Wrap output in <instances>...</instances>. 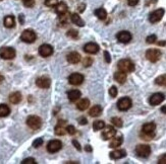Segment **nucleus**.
Wrapping results in <instances>:
<instances>
[{
    "mask_svg": "<svg viewBox=\"0 0 166 164\" xmlns=\"http://www.w3.org/2000/svg\"><path fill=\"white\" fill-rule=\"evenodd\" d=\"M117 67L120 71L125 72V73H129L135 71V64L132 60L129 59H122L120 60L118 64H117Z\"/></svg>",
    "mask_w": 166,
    "mask_h": 164,
    "instance_id": "1",
    "label": "nucleus"
},
{
    "mask_svg": "<svg viewBox=\"0 0 166 164\" xmlns=\"http://www.w3.org/2000/svg\"><path fill=\"white\" fill-rule=\"evenodd\" d=\"M15 55H17V52H15L14 49L11 47H2L0 49V57L4 60L13 59Z\"/></svg>",
    "mask_w": 166,
    "mask_h": 164,
    "instance_id": "2",
    "label": "nucleus"
},
{
    "mask_svg": "<svg viewBox=\"0 0 166 164\" xmlns=\"http://www.w3.org/2000/svg\"><path fill=\"white\" fill-rule=\"evenodd\" d=\"M36 39H37V35H36V32L33 30H25L22 32L21 40L27 44L34 43Z\"/></svg>",
    "mask_w": 166,
    "mask_h": 164,
    "instance_id": "3",
    "label": "nucleus"
},
{
    "mask_svg": "<svg viewBox=\"0 0 166 164\" xmlns=\"http://www.w3.org/2000/svg\"><path fill=\"white\" fill-rule=\"evenodd\" d=\"M27 125L32 130H39L42 126V120L38 116H30L27 118Z\"/></svg>",
    "mask_w": 166,
    "mask_h": 164,
    "instance_id": "4",
    "label": "nucleus"
},
{
    "mask_svg": "<svg viewBox=\"0 0 166 164\" xmlns=\"http://www.w3.org/2000/svg\"><path fill=\"white\" fill-rule=\"evenodd\" d=\"M161 52L158 49H149V50L146 52V59L149 60L150 62L155 63L157 61H159L161 58Z\"/></svg>",
    "mask_w": 166,
    "mask_h": 164,
    "instance_id": "5",
    "label": "nucleus"
},
{
    "mask_svg": "<svg viewBox=\"0 0 166 164\" xmlns=\"http://www.w3.org/2000/svg\"><path fill=\"white\" fill-rule=\"evenodd\" d=\"M136 153L141 158H148L151 154V148H150L149 145H137L136 147Z\"/></svg>",
    "mask_w": 166,
    "mask_h": 164,
    "instance_id": "6",
    "label": "nucleus"
},
{
    "mask_svg": "<svg viewBox=\"0 0 166 164\" xmlns=\"http://www.w3.org/2000/svg\"><path fill=\"white\" fill-rule=\"evenodd\" d=\"M132 102L129 97H122L117 101V108L121 112H125V110L129 109L132 108Z\"/></svg>",
    "mask_w": 166,
    "mask_h": 164,
    "instance_id": "7",
    "label": "nucleus"
},
{
    "mask_svg": "<svg viewBox=\"0 0 166 164\" xmlns=\"http://www.w3.org/2000/svg\"><path fill=\"white\" fill-rule=\"evenodd\" d=\"M164 13H165V10L163 9V8H159V9L154 10L152 13L150 14V16H149L150 22L156 23L158 22H160V20L162 19V17H163Z\"/></svg>",
    "mask_w": 166,
    "mask_h": 164,
    "instance_id": "8",
    "label": "nucleus"
},
{
    "mask_svg": "<svg viewBox=\"0 0 166 164\" xmlns=\"http://www.w3.org/2000/svg\"><path fill=\"white\" fill-rule=\"evenodd\" d=\"M62 148V143L59 140H52L48 143L47 145V151L50 153H56Z\"/></svg>",
    "mask_w": 166,
    "mask_h": 164,
    "instance_id": "9",
    "label": "nucleus"
},
{
    "mask_svg": "<svg viewBox=\"0 0 166 164\" xmlns=\"http://www.w3.org/2000/svg\"><path fill=\"white\" fill-rule=\"evenodd\" d=\"M84 79H85L84 75L80 74V73H72V74H70V77H68V82H70L71 85L78 86L83 83Z\"/></svg>",
    "mask_w": 166,
    "mask_h": 164,
    "instance_id": "10",
    "label": "nucleus"
},
{
    "mask_svg": "<svg viewBox=\"0 0 166 164\" xmlns=\"http://www.w3.org/2000/svg\"><path fill=\"white\" fill-rule=\"evenodd\" d=\"M132 34L127 31H121L116 35V39L122 44H127L132 41Z\"/></svg>",
    "mask_w": 166,
    "mask_h": 164,
    "instance_id": "11",
    "label": "nucleus"
},
{
    "mask_svg": "<svg viewBox=\"0 0 166 164\" xmlns=\"http://www.w3.org/2000/svg\"><path fill=\"white\" fill-rule=\"evenodd\" d=\"M115 135H116V130L111 126H107V127H105V129L103 130L102 139L105 141L110 140V139L114 137Z\"/></svg>",
    "mask_w": 166,
    "mask_h": 164,
    "instance_id": "12",
    "label": "nucleus"
},
{
    "mask_svg": "<svg viewBox=\"0 0 166 164\" xmlns=\"http://www.w3.org/2000/svg\"><path fill=\"white\" fill-rule=\"evenodd\" d=\"M39 54L42 57H44V58L49 57L53 54V47L48 44H44V45H42V46H40V48H39Z\"/></svg>",
    "mask_w": 166,
    "mask_h": 164,
    "instance_id": "13",
    "label": "nucleus"
},
{
    "mask_svg": "<svg viewBox=\"0 0 166 164\" xmlns=\"http://www.w3.org/2000/svg\"><path fill=\"white\" fill-rule=\"evenodd\" d=\"M155 130L156 125L154 123H147L142 127V133L146 135H151V136H155Z\"/></svg>",
    "mask_w": 166,
    "mask_h": 164,
    "instance_id": "14",
    "label": "nucleus"
},
{
    "mask_svg": "<svg viewBox=\"0 0 166 164\" xmlns=\"http://www.w3.org/2000/svg\"><path fill=\"white\" fill-rule=\"evenodd\" d=\"M36 84H37L38 87L40 88H49L50 85H51V80L50 78H48L46 76H42V77H39V78L36 80Z\"/></svg>",
    "mask_w": 166,
    "mask_h": 164,
    "instance_id": "15",
    "label": "nucleus"
},
{
    "mask_svg": "<svg viewBox=\"0 0 166 164\" xmlns=\"http://www.w3.org/2000/svg\"><path fill=\"white\" fill-rule=\"evenodd\" d=\"M164 99H165L164 94L158 92V93H154L153 95H151V97H150V99H149V102L151 105H158Z\"/></svg>",
    "mask_w": 166,
    "mask_h": 164,
    "instance_id": "16",
    "label": "nucleus"
},
{
    "mask_svg": "<svg viewBox=\"0 0 166 164\" xmlns=\"http://www.w3.org/2000/svg\"><path fill=\"white\" fill-rule=\"evenodd\" d=\"M100 48L97 44L95 43H88L87 45H85L84 46V51L88 53V54H97V53L99 52Z\"/></svg>",
    "mask_w": 166,
    "mask_h": 164,
    "instance_id": "17",
    "label": "nucleus"
},
{
    "mask_svg": "<svg viewBox=\"0 0 166 164\" xmlns=\"http://www.w3.org/2000/svg\"><path fill=\"white\" fill-rule=\"evenodd\" d=\"M66 60L70 64H78L80 61V55L78 52H71L66 56Z\"/></svg>",
    "mask_w": 166,
    "mask_h": 164,
    "instance_id": "18",
    "label": "nucleus"
},
{
    "mask_svg": "<svg viewBox=\"0 0 166 164\" xmlns=\"http://www.w3.org/2000/svg\"><path fill=\"white\" fill-rule=\"evenodd\" d=\"M64 124H65V122H64V121H59L58 125L55 127L54 132H55L56 135H57V136H63V135H65L66 128H64V127H63Z\"/></svg>",
    "mask_w": 166,
    "mask_h": 164,
    "instance_id": "19",
    "label": "nucleus"
},
{
    "mask_svg": "<svg viewBox=\"0 0 166 164\" xmlns=\"http://www.w3.org/2000/svg\"><path fill=\"white\" fill-rule=\"evenodd\" d=\"M110 158L111 159H114V160H117V159H121L127 156V152H125V150L123 149H120V150H115L113 151V152L110 153Z\"/></svg>",
    "mask_w": 166,
    "mask_h": 164,
    "instance_id": "20",
    "label": "nucleus"
},
{
    "mask_svg": "<svg viewBox=\"0 0 166 164\" xmlns=\"http://www.w3.org/2000/svg\"><path fill=\"white\" fill-rule=\"evenodd\" d=\"M80 94L82 93H80V90L72 89V90H70V91L67 92V96H68V99L74 102V101H76L80 97Z\"/></svg>",
    "mask_w": 166,
    "mask_h": 164,
    "instance_id": "21",
    "label": "nucleus"
},
{
    "mask_svg": "<svg viewBox=\"0 0 166 164\" xmlns=\"http://www.w3.org/2000/svg\"><path fill=\"white\" fill-rule=\"evenodd\" d=\"M114 79L115 81L118 82L119 84H123L125 81H127V73L122 72V71H117L114 73Z\"/></svg>",
    "mask_w": 166,
    "mask_h": 164,
    "instance_id": "22",
    "label": "nucleus"
},
{
    "mask_svg": "<svg viewBox=\"0 0 166 164\" xmlns=\"http://www.w3.org/2000/svg\"><path fill=\"white\" fill-rule=\"evenodd\" d=\"M102 110H103L102 106L97 104V105H94L90 110H89V114H90L92 118H97L102 113Z\"/></svg>",
    "mask_w": 166,
    "mask_h": 164,
    "instance_id": "23",
    "label": "nucleus"
},
{
    "mask_svg": "<svg viewBox=\"0 0 166 164\" xmlns=\"http://www.w3.org/2000/svg\"><path fill=\"white\" fill-rule=\"evenodd\" d=\"M55 12L59 15L65 14L67 12V5L65 2H60L55 6Z\"/></svg>",
    "mask_w": 166,
    "mask_h": 164,
    "instance_id": "24",
    "label": "nucleus"
},
{
    "mask_svg": "<svg viewBox=\"0 0 166 164\" xmlns=\"http://www.w3.org/2000/svg\"><path fill=\"white\" fill-rule=\"evenodd\" d=\"M9 101L13 104H18L22 101V93L18 91H15L9 95Z\"/></svg>",
    "mask_w": 166,
    "mask_h": 164,
    "instance_id": "25",
    "label": "nucleus"
},
{
    "mask_svg": "<svg viewBox=\"0 0 166 164\" xmlns=\"http://www.w3.org/2000/svg\"><path fill=\"white\" fill-rule=\"evenodd\" d=\"M3 23H4V27L7 28H11L14 27L15 26V19L13 15H7L4 17V20H3Z\"/></svg>",
    "mask_w": 166,
    "mask_h": 164,
    "instance_id": "26",
    "label": "nucleus"
},
{
    "mask_svg": "<svg viewBox=\"0 0 166 164\" xmlns=\"http://www.w3.org/2000/svg\"><path fill=\"white\" fill-rule=\"evenodd\" d=\"M89 105H90V100L88 98H83L76 104V109L80 110H86L89 108Z\"/></svg>",
    "mask_w": 166,
    "mask_h": 164,
    "instance_id": "27",
    "label": "nucleus"
},
{
    "mask_svg": "<svg viewBox=\"0 0 166 164\" xmlns=\"http://www.w3.org/2000/svg\"><path fill=\"white\" fill-rule=\"evenodd\" d=\"M70 18H71V22H74L75 24H76L78 27H83L85 26V22L82 19V17L78 14V13H74V14H71L70 16Z\"/></svg>",
    "mask_w": 166,
    "mask_h": 164,
    "instance_id": "28",
    "label": "nucleus"
},
{
    "mask_svg": "<svg viewBox=\"0 0 166 164\" xmlns=\"http://www.w3.org/2000/svg\"><path fill=\"white\" fill-rule=\"evenodd\" d=\"M95 15L101 20H104L105 18L107 17V11L104 9V8H98V9L95 10Z\"/></svg>",
    "mask_w": 166,
    "mask_h": 164,
    "instance_id": "29",
    "label": "nucleus"
},
{
    "mask_svg": "<svg viewBox=\"0 0 166 164\" xmlns=\"http://www.w3.org/2000/svg\"><path fill=\"white\" fill-rule=\"evenodd\" d=\"M122 142H123L122 137H116L110 142L109 147H110V148H117V147H119L121 144H122Z\"/></svg>",
    "mask_w": 166,
    "mask_h": 164,
    "instance_id": "30",
    "label": "nucleus"
},
{
    "mask_svg": "<svg viewBox=\"0 0 166 164\" xmlns=\"http://www.w3.org/2000/svg\"><path fill=\"white\" fill-rule=\"evenodd\" d=\"M10 113V109L6 104H0V118L7 117Z\"/></svg>",
    "mask_w": 166,
    "mask_h": 164,
    "instance_id": "31",
    "label": "nucleus"
},
{
    "mask_svg": "<svg viewBox=\"0 0 166 164\" xmlns=\"http://www.w3.org/2000/svg\"><path fill=\"white\" fill-rule=\"evenodd\" d=\"M155 83L160 86H166V74L158 76L155 79Z\"/></svg>",
    "mask_w": 166,
    "mask_h": 164,
    "instance_id": "32",
    "label": "nucleus"
},
{
    "mask_svg": "<svg viewBox=\"0 0 166 164\" xmlns=\"http://www.w3.org/2000/svg\"><path fill=\"white\" fill-rule=\"evenodd\" d=\"M105 124L103 121H95L94 124H93V129L94 131H99V130H102L104 129Z\"/></svg>",
    "mask_w": 166,
    "mask_h": 164,
    "instance_id": "33",
    "label": "nucleus"
},
{
    "mask_svg": "<svg viewBox=\"0 0 166 164\" xmlns=\"http://www.w3.org/2000/svg\"><path fill=\"white\" fill-rule=\"evenodd\" d=\"M111 123L115 127H117V128H121V127H122V120H121L120 118H117V117L112 118H111Z\"/></svg>",
    "mask_w": 166,
    "mask_h": 164,
    "instance_id": "34",
    "label": "nucleus"
},
{
    "mask_svg": "<svg viewBox=\"0 0 166 164\" xmlns=\"http://www.w3.org/2000/svg\"><path fill=\"white\" fill-rule=\"evenodd\" d=\"M92 64H93V59L91 58V57H86V58L83 60L84 67H90Z\"/></svg>",
    "mask_w": 166,
    "mask_h": 164,
    "instance_id": "35",
    "label": "nucleus"
},
{
    "mask_svg": "<svg viewBox=\"0 0 166 164\" xmlns=\"http://www.w3.org/2000/svg\"><path fill=\"white\" fill-rule=\"evenodd\" d=\"M67 36H70L71 39H76L79 36V32L76 31L75 30H70L67 31Z\"/></svg>",
    "mask_w": 166,
    "mask_h": 164,
    "instance_id": "36",
    "label": "nucleus"
},
{
    "mask_svg": "<svg viewBox=\"0 0 166 164\" xmlns=\"http://www.w3.org/2000/svg\"><path fill=\"white\" fill-rule=\"evenodd\" d=\"M58 4V0H45V5L49 7L56 6Z\"/></svg>",
    "mask_w": 166,
    "mask_h": 164,
    "instance_id": "37",
    "label": "nucleus"
},
{
    "mask_svg": "<svg viewBox=\"0 0 166 164\" xmlns=\"http://www.w3.org/2000/svg\"><path fill=\"white\" fill-rule=\"evenodd\" d=\"M43 145V139L42 138H38L33 142V147L34 148H39L40 146Z\"/></svg>",
    "mask_w": 166,
    "mask_h": 164,
    "instance_id": "38",
    "label": "nucleus"
},
{
    "mask_svg": "<svg viewBox=\"0 0 166 164\" xmlns=\"http://www.w3.org/2000/svg\"><path fill=\"white\" fill-rule=\"evenodd\" d=\"M117 93H118V91H117L116 86H111L110 89H109V94H110V96L111 97H116Z\"/></svg>",
    "mask_w": 166,
    "mask_h": 164,
    "instance_id": "39",
    "label": "nucleus"
},
{
    "mask_svg": "<svg viewBox=\"0 0 166 164\" xmlns=\"http://www.w3.org/2000/svg\"><path fill=\"white\" fill-rule=\"evenodd\" d=\"M156 40H157L156 35H151V36H147V39H146V42H147L148 44H153V43L156 42Z\"/></svg>",
    "mask_w": 166,
    "mask_h": 164,
    "instance_id": "40",
    "label": "nucleus"
},
{
    "mask_svg": "<svg viewBox=\"0 0 166 164\" xmlns=\"http://www.w3.org/2000/svg\"><path fill=\"white\" fill-rule=\"evenodd\" d=\"M66 132L70 135H75L76 133V130L74 126H67L66 127Z\"/></svg>",
    "mask_w": 166,
    "mask_h": 164,
    "instance_id": "41",
    "label": "nucleus"
},
{
    "mask_svg": "<svg viewBox=\"0 0 166 164\" xmlns=\"http://www.w3.org/2000/svg\"><path fill=\"white\" fill-rule=\"evenodd\" d=\"M37 162H36V160L34 158H27L25 159V160H23L22 164H36Z\"/></svg>",
    "mask_w": 166,
    "mask_h": 164,
    "instance_id": "42",
    "label": "nucleus"
},
{
    "mask_svg": "<svg viewBox=\"0 0 166 164\" xmlns=\"http://www.w3.org/2000/svg\"><path fill=\"white\" fill-rule=\"evenodd\" d=\"M158 163L159 164H166V154L161 155V156L159 157V159H158Z\"/></svg>",
    "mask_w": 166,
    "mask_h": 164,
    "instance_id": "43",
    "label": "nucleus"
},
{
    "mask_svg": "<svg viewBox=\"0 0 166 164\" xmlns=\"http://www.w3.org/2000/svg\"><path fill=\"white\" fill-rule=\"evenodd\" d=\"M141 137L142 139H144V140H151V139L154 137V136H151V135H146L144 133H142L141 134Z\"/></svg>",
    "mask_w": 166,
    "mask_h": 164,
    "instance_id": "44",
    "label": "nucleus"
},
{
    "mask_svg": "<svg viewBox=\"0 0 166 164\" xmlns=\"http://www.w3.org/2000/svg\"><path fill=\"white\" fill-rule=\"evenodd\" d=\"M104 56H105V60H106V62L110 63L111 62V58H110V55H109V53L107 51L104 52Z\"/></svg>",
    "mask_w": 166,
    "mask_h": 164,
    "instance_id": "45",
    "label": "nucleus"
},
{
    "mask_svg": "<svg viewBox=\"0 0 166 164\" xmlns=\"http://www.w3.org/2000/svg\"><path fill=\"white\" fill-rule=\"evenodd\" d=\"M127 3L129 6H136L139 3V0H127Z\"/></svg>",
    "mask_w": 166,
    "mask_h": 164,
    "instance_id": "46",
    "label": "nucleus"
},
{
    "mask_svg": "<svg viewBox=\"0 0 166 164\" xmlns=\"http://www.w3.org/2000/svg\"><path fill=\"white\" fill-rule=\"evenodd\" d=\"M79 123H80V125H87L88 124V121H87L86 118H80V120H79Z\"/></svg>",
    "mask_w": 166,
    "mask_h": 164,
    "instance_id": "47",
    "label": "nucleus"
},
{
    "mask_svg": "<svg viewBox=\"0 0 166 164\" xmlns=\"http://www.w3.org/2000/svg\"><path fill=\"white\" fill-rule=\"evenodd\" d=\"M72 144H74V145H75V148H76V149H78L79 151L80 150V143H79L78 141H76V140H74V141H72Z\"/></svg>",
    "mask_w": 166,
    "mask_h": 164,
    "instance_id": "48",
    "label": "nucleus"
},
{
    "mask_svg": "<svg viewBox=\"0 0 166 164\" xmlns=\"http://www.w3.org/2000/svg\"><path fill=\"white\" fill-rule=\"evenodd\" d=\"M18 19H19V22H21L22 24H23V22H25V16H23V14H21V15H19Z\"/></svg>",
    "mask_w": 166,
    "mask_h": 164,
    "instance_id": "49",
    "label": "nucleus"
},
{
    "mask_svg": "<svg viewBox=\"0 0 166 164\" xmlns=\"http://www.w3.org/2000/svg\"><path fill=\"white\" fill-rule=\"evenodd\" d=\"M85 6H86L85 4H80V5L79 6V8H80L79 11H80V12H83V11L85 10Z\"/></svg>",
    "mask_w": 166,
    "mask_h": 164,
    "instance_id": "50",
    "label": "nucleus"
},
{
    "mask_svg": "<svg viewBox=\"0 0 166 164\" xmlns=\"http://www.w3.org/2000/svg\"><path fill=\"white\" fill-rule=\"evenodd\" d=\"M85 150L88 151V152H92V148H91L90 145H87L86 147H85Z\"/></svg>",
    "mask_w": 166,
    "mask_h": 164,
    "instance_id": "51",
    "label": "nucleus"
},
{
    "mask_svg": "<svg viewBox=\"0 0 166 164\" xmlns=\"http://www.w3.org/2000/svg\"><path fill=\"white\" fill-rule=\"evenodd\" d=\"M161 112L166 114V105H163V106H162V108H161Z\"/></svg>",
    "mask_w": 166,
    "mask_h": 164,
    "instance_id": "52",
    "label": "nucleus"
},
{
    "mask_svg": "<svg viewBox=\"0 0 166 164\" xmlns=\"http://www.w3.org/2000/svg\"><path fill=\"white\" fill-rule=\"evenodd\" d=\"M3 80H4V77H3V75L1 74V73H0V83H1Z\"/></svg>",
    "mask_w": 166,
    "mask_h": 164,
    "instance_id": "53",
    "label": "nucleus"
},
{
    "mask_svg": "<svg viewBox=\"0 0 166 164\" xmlns=\"http://www.w3.org/2000/svg\"><path fill=\"white\" fill-rule=\"evenodd\" d=\"M23 2H27V1H29V0H23Z\"/></svg>",
    "mask_w": 166,
    "mask_h": 164,
    "instance_id": "54",
    "label": "nucleus"
}]
</instances>
